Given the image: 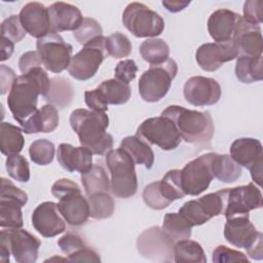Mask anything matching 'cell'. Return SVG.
Segmentation results:
<instances>
[{"instance_id": "obj_1", "label": "cell", "mask_w": 263, "mask_h": 263, "mask_svg": "<svg viewBox=\"0 0 263 263\" xmlns=\"http://www.w3.org/2000/svg\"><path fill=\"white\" fill-rule=\"evenodd\" d=\"M50 79L42 66L35 67L17 76L7 97L8 108L21 124L37 111L38 97H45L50 88Z\"/></svg>"}, {"instance_id": "obj_2", "label": "cell", "mask_w": 263, "mask_h": 263, "mask_svg": "<svg viewBox=\"0 0 263 263\" xmlns=\"http://www.w3.org/2000/svg\"><path fill=\"white\" fill-rule=\"evenodd\" d=\"M70 124L78 136L80 145L92 154L103 155L111 150L113 137L106 132L109 117L105 112L75 109L70 115Z\"/></svg>"}, {"instance_id": "obj_3", "label": "cell", "mask_w": 263, "mask_h": 263, "mask_svg": "<svg viewBox=\"0 0 263 263\" xmlns=\"http://www.w3.org/2000/svg\"><path fill=\"white\" fill-rule=\"evenodd\" d=\"M161 115L175 123L181 138L187 143L206 145L214 136L215 126L208 111L189 110L178 105H172L166 107Z\"/></svg>"}, {"instance_id": "obj_4", "label": "cell", "mask_w": 263, "mask_h": 263, "mask_svg": "<svg viewBox=\"0 0 263 263\" xmlns=\"http://www.w3.org/2000/svg\"><path fill=\"white\" fill-rule=\"evenodd\" d=\"M106 163L111 180L110 190L118 198H129L138 190V179L135 162L121 148L111 149L106 153Z\"/></svg>"}, {"instance_id": "obj_5", "label": "cell", "mask_w": 263, "mask_h": 263, "mask_svg": "<svg viewBox=\"0 0 263 263\" xmlns=\"http://www.w3.org/2000/svg\"><path fill=\"white\" fill-rule=\"evenodd\" d=\"M178 72V65L173 59L157 66H150L140 77L139 93L148 103H155L163 99Z\"/></svg>"}, {"instance_id": "obj_6", "label": "cell", "mask_w": 263, "mask_h": 263, "mask_svg": "<svg viewBox=\"0 0 263 263\" xmlns=\"http://www.w3.org/2000/svg\"><path fill=\"white\" fill-rule=\"evenodd\" d=\"M122 23L138 38H154L164 30L163 18L141 2H132L125 7L122 13Z\"/></svg>"}, {"instance_id": "obj_7", "label": "cell", "mask_w": 263, "mask_h": 263, "mask_svg": "<svg viewBox=\"0 0 263 263\" xmlns=\"http://www.w3.org/2000/svg\"><path fill=\"white\" fill-rule=\"evenodd\" d=\"M106 38L104 36L95 38L72 57L68 72L73 78L84 81L96 75L105 58L109 55L106 48Z\"/></svg>"}, {"instance_id": "obj_8", "label": "cell", "mask_w": 263, "mask_h": 263, "mask_svg": "<svg viewBox=\"0 0 263 263\" xmlns=\"http://www.w3.org/2000/svg\"><path fill=\"white\" fill-rule=\"evenodd\" d=\"M136 136L165 151L176 149L182 140L175 123L162 115L144 120L139 125Z\"/></svg>"}, {"instance_id": "obj_9", "label": "cell", "mask_w": 263, "mask_h": 263, "mask_svg": "<svg viewBox=\"0 0 263 263\" xmlns=\"http://www.w3.org/2000/svg\"><path fill=\"white\" fill-rule=\"evenodd\" d=\"M37 52L44 68L52 73H61L69 68L73 47L59 33L50 32L37 39Z\"/></svg>"}, {"instance_id": "obj_10", "label": "cell", "mask_w": 263, "mask_h": 263, "mask_svg": "<svg viewBox=\"0 0 263 263\" xmlns=\"http://www.w3.org/2000/svg\"><path fill=\"white\" fill-rule=\"evenodd\" d=\"M214 153H206L189 161L181 170V182L185 195L196 196L205 191L214 179L212 161Z\"/></svg>"}, {"instance_id": "obj_11", "label": "cell", "mask_w": 263, "mask_h": 263, "mask_svg": "<svg viewBox=\"0 0 263 263\" xmlns=\"http://www.w3.org/2000/svg\"><path fill=\"white\" fill-rule=\"evenodd\" d=\"M175 241L158 226L146 229L138 237L139 253L150 260L172 262L174 260Z\"/></svg>"}, {"instance_id": "obj_12", "label": "cell", "mask_w": 263, "mask_h": 263, "mask_svg": "<svg viewBox=\"0 0 263 263\" xmlns=\"http://www.w3.org/2000/svg\"><path fill=\"white\" fill-rule=\"evenodd\" d=\"M226 218L236 215H247L252 210L261 209L263 205L262 193L254 184L223 189Z\"/></svg>"}, {"instance_id": "obj_13", "label": "cell", "mask_w": 263, "mask_h": 263, "mask_svg": "<svg viewBox=\"0 0 263 263\" xmlns=\"http://www.w3.org/2000/svg\"><path fill=\"white\" fill-rule=\"evenodd\" d=\"M183 95L186 102L193 106H212L221 98V86L214 78L193 76L185 82Z\"/></svg>"}, {"instance_id": "obj_14", "label": "cell", "mask_w": 263, "mask_h": 263, "mask_svg": "<svg viewBox=\"0 0 263 263\" xmlns=\"http://www.w3.org/2000/svg\"><path fill=\"white\" fill-rule=\"evenodd\" d=\"M7 239L10 253L18 263H34L37 261L41 241L25 229L2 228L1 232Z\"/></svg>"}, {"instance_id": "obj_15", "label": "cell", "mask_w": 263, "mask_h": 263, "mask_svg": "<svg viewBox=\"0 0 263 263\" xmlns=\"http://www.w3.org/2000/svg\"><path fill=\"white\" fill-rule=\"evenodd\" d=\"M237 55V49L233 41L204 43L195 52L198 66L206 72L217 71L223 64L235 60Z\"/></svg>"}, {"instance_id": "obj_16", "label": "cell", "mask_w": 263, "mask_h": 263, "mask_svg": "<svg viewBox=\"0 0 263 263\" xmlns=\"http://www.w3.org/2000/svg\"><path fill=\"white\" fill-rule=\"evenodd\" d=\"M32 225L44 237H53L66 230V221L63 218L58 203L44 201L32 214Z\"/></svg>"}, {"instance_id": "obj_17", "label": "cell", "mask_w": 263, "mask_h": 263, "mask_svg": "<svg viewBox=\"0 0 263 263\" xmlns=\"http://www.w3.org/2000/svg\"><path fill=\"white\" fill-rule=\"evenodd\" d=\"M255 225L250 221L249 214L236 215L226 218L224 237L232 246L249 249L260 236Z\"/></svg>"}, {"instance_id": "obj_18", "label": "cell", "mask_w": 263, "mask_h": 263, "mask_svg": "<svg viewBox=\"0 0 263 263\" xmlns=\"http://www.w3.org/2000/svg\"><path fill=\"white\" fill-rule=\"evenodd\" d=\"M242 16L238 13L221 8L211 13L208 20V31L216 42L233 41Z\"/></svg>"}, {"instance_id": "obj_19", "label": "cell", "mask_w": 263, "mask_h": 263, "mask_svg": "<svg viewBox=\"0 0 263 263\" xmlns=\"http://www.w3.org/2000/svg\"><path fill=\"white\" fill-rule=\"evenodd\" d=\"M21 23L27 33L37 39L51 32L48 8L40 2H29L20 11Z\"/></svg>"}, {"instance_id": "obj_20", "label": "cell", "mask_w": 263, "mask_h": 263, "mask_svg": "<svg viewBox=\"0 0 263 263\" xmlns=\"http://www.w3.org/2000/svg\"><path fill=\"white\" fill-rule=\"evenodd\" d=\"M57 158L59 163L66 171L78 172L81 175L91 168L92 153L85 147H74L68 143H62L58 147Z\"/></svg>"}, {"instance_id": "obj_21", "label": "cell", "mask_w": 263, "mask_h": 263, "mask_svg": "<svg viewBox=\"0 0 263 263\" xmlns=\"http://www.w3.org/2000/svg\"><path fill=\"white\" fill-rule=\"evenodd\" d=\"M51 32L76 31L83 22L81 11L75 5L66 2H54L48 7Z\"/></svg>"}, {"instance_id": "obj_22", "label": "cell", "mask_w": 263, "mask_h": 263, "mask_svg": "<svg viewBox=\"0 0 263 263\" xmlns=\"http://www.w3.org/2000/svg\"><path fill=\"white\" fill-rule=\"evenodd\" d=\"M58 208L65 221L71 226L83 225L90 217L88 200L81 194V190L60 197Z\"/></svg>"}, {"instance_id": "obj_23", "label": "cell", "mask_w": 263, "mask_h": 263, "mask_svg": "<svg viewBox=\"0 0 263 263\" xmlns=\"http://www.w3.org/2000/svg\"><path fill=\"white\" fill-rule=\"evenodd\" d=\"M233 42L237 49V57L261 55L263 50V38L260 26L250 24L242 17Z\"/></svg>"}, {"instance_id": "obj_24", "label": "cell", "mask_w": 263, "mask_h": 263, "mask_svg": "<svg viewBox=\"0 0 263 263\" xmlns=\"http://www.w3.org/2000/svg\"><path fill=\"white\" fill-rule=\"evenodd\" d=\"M230 156L240 166L250 170L255 163L263 159L262 144L254 138L236 139L230 146Z\"/></svg>"}, {"instance_id": "obj_25", "label": "cell", "mask_w": 263, "mask_h": 263, "mask_svg": "<svg viewBox=\"0 0 263 263\" xmlns=\"http://www.w3.org/2000/svg\"><path fill=\"white\" fill-rule=\"evenodd\" d=\"M60 121L58 109L51 105L46 104L31 115L28 119L21 123L22 129L25 134H38V133H51L53 132Z\"/></svg>"}, {"instance_id": "obj_26", "label": "cell", "mask_w": 263, "mask_h": 263, "mask_svg": "<svg viewBox=\"0 0 263 263\" xmlns=\"http://www.w3.org/2000/svg\"><path fill=\"white\" fill-rule=\"evenodd\" d=\"M119 148L128 153L136 164H142L150 170L154 163V153L147 142L138 136H128L121 140Z\"/></svg>"}, {"instance_id": "obj_27", "label": "cell", "mask_w": 263, "mask_h": 263, "mask_svg": "<svg viewBox=\"0 0 263 263\" xmlns=\"http://www.w3.org/2000/svg\"><path fill=\"white\" fill-rule=\"evenodd\" d=\"M235 76L242 83H253L262 80V54L258 57H237L235 64Z\"/></svg>"}, {"instance_id": "obj_28", "label": "cell", "mask_w": 263, "mask_h": 263, "mask_svg": "<svg viewBox=\"0 0 263 263\" xmlns=\"http://www.w3.org/2000/svg\"><path fill=\"white\" fill-rule=\"evenodd\" d=\"M25 145L23 129L9 122L0 124V149L2 154L9 156L18 154Z\"/></svg>"}, {"instance_id": "obj_29", "label": "cell", "mask_w": 263, "mask_h": 263, "mask_svg": "<svg viewBox=\"0 0 263 263\" xmlns=\"http://www.w3.org/2000/svg\"><path fill=\"white\" fill-rule=\"evenodd\" d=\"M212 168L214 178L223 183H233L241 176V166L227 154L214 153Z\"/></svg>"}, {"instance_id": "obj_30", "label": "cell", "mask_w": 263, "mask_h": 263, "mask_svg": "<svg viewBox=\"0 0 263 263\" xmlns=\"http://www.w3.org/2000/svg\"><path fill=\"white\" fill-rule=\"evenodd\" d=\"M174 261L177 263H205L206 257L200 243L184 238L177 240L174 246Z\"/></svg>"}, {"instance_id": "obj_31", "label": "cell", "mask_w": 263, "mask_h": 263, "mask_svg": "<svg viewBox=\"0 0 263 263\" xmlns=\"http://www.w3.org/2000/svg\"><path fill=\"white\" fill-rule=\"evenodd\" d=\"M140 53L143 60L151 66H157L165 63L170 59V47L167 43L160 38H148L140 45Z\"/></svg>"}, {"instance_id": "obj_32", "label": "cell", "mask_w": 263, "mask_h": 263, "mask_svg": "<svg viewBox=\"0 0 263 263\" xmlns=\"http://www.w3.org/2000/svg\"><path fill=\"white\" fill-rule=\"evenodd\" d=\"M50 88L47 95L44 97L48 104L53 105L60 109L67 107L73 97L74 88L68 79L63 77H53L50 79Z\"/></svg>"}, {"instance_id": "obj_33", "label": "cell", "mask_w": 263, "mask_h": 263, "mask_svg": "<svg viewBox=\"0 0 263 263\" xmlns=\"http://www.w3.org/2000/svg\"><path fill=\"white\" fill-rule=\"evenodd\" d=\"M81 183L86 196L99 192H109L110 180L102 165L93 164L89 171L81 175Z\"/></svg>"}, {"instance_id": "obj_34", "label": "cell", "mask_w": 263, "mask_h": 263, "mask_svg": "<svg viewBox=\"0 0 263 263\" xmlns=\"http://www.w3.org/2000/svg\"><path fill=\"white\" fill-rule=\"evenodd\" d=\"M162 230L174 240L190 238L192 225L180 213H167L163 218Z\"/></svg>"}, {"instance_id": "obj_35", "label": "cell", "mask_w": 263, "mask_h": 263, "mask_svg": "<svg viewBox=\"0 0 263 263\" xmlns=\"http://www.w3.org/2000/svg\"><path fill=\"white\" fill-rule=\"evenodd\" d=\"M98 88L103 92L108 104L111 105L125 104L128 102L132 96L129 85L115 78L103 81Z\"/></svg>"}, {"instance_id": "obj_36", "label": "cell", "mask_w": 263, "mask_h": 263, "mask_svg": "<svg viewBox=\"0 0 263 263\" xmlns=\"http://www.w3.org/2000/svg\"><path fill=\"white\" fill-rule=\"evenodd\" d=\"M23 205L13 199L0 198V226L14 229L23 227Z\"/></svg>"}, {"instance_id": "obj_37", "label": "cell", "mask_w": 263, "mask_h": 263, "mask_svg": "<svg viewBox=\"0 0 263 263\" xmlns=\"http://www.w3.org/2000/svg\"><path fill=\"white\" fill-rule=\"evenodd\" d=\"M158 187L162 196L171 203L185 196L181 182V170L168 171L160 181Z\"/></svg>"}, {"instance_id": "obj_38", "label": "cell", "mask_w": 263, "mask_h": 263, "mask_svg": "<svg viewBox=\"0 0 263 263\" xmlns=\"http://www.w3.org/2000/svg\"><path fill=\"white\" fill-rule=\"evenodd\" d=\"M89 204V216L93 219L110 218L115 209V202L109 192H99L87 196Z\"/></svg>"}, {"instance_id": "obj_39", "label": "cell", "mask_w": 263, "mask_h": 263, "mask_svg": "<svg viewBox=\"0 0 263 263\" xmlns=\"http://www.w3.org/2000/svg\"><path fill=\"white\" fill-rule=\"evenodd\" d=\"M179 213L193 226H199L212 219L201 198L186 201L179 210Z\"/></svg>"}, {"instance_id": "obj_40", "label": "cell", "mask_w": 263, "mask_h": 263, "mask_svg": "<svg viewBox=\"0 0 263 263\" xmlns=\"http://www.w3.org/2000/svg\"><path fill=\"white\" fill-rule=\"evenodd\" d=\"M55 153V147L52 142L46 139L35 140L29 148L31 160L38 165H47L52 162Z\"/></svg>"}, {"instance_id": "obj_41", "label": "cell", "mask_w": 263, "mask_h": 263, "mask_svg": "<svg viewBox=\"0 0 263 263\" xmlns=\"http://www.w3.org/2000/svg\"><path fill=\"white\" fill-rule=\"evenodd\" d=\"M5 166L8 176L12 179L26 183L30 180V167L25 156L18 154L9 155L6 158Z\"/></svg>"}, {"instance_id": "obj_42", "label": "cell", "mask_w": 263, "mask_h": 263, "mask_svg": "<svg viewBox=\"0 0 263 263\" xmlns=\"http://www.w3.org/2000/svg\"><path fill=\"white\" fill-rule=\"evenodd\" d=\"M106 48L109 55L115 59L126 58L132 52V43L127 36L115 32L106 38Z\"/></svg>"}, {"instance_id": "obj_43", "label": "cell", "mask_w": 263, "mask_h": 263, "mask_svg": "<svg viewBox=\"0 0 263 263\" xmlns=\"http://www.w3.org/2000/svg\"><path fill=\"white\" fill-rule=\"evenodd\" d=\"M73 36L79 44L85 45L97 37L103 36V29L99 22L91 17H84L80 27L73 32Z\"/></svg>"}, {"instance_id": "obj_44", "label": "cell", "mask_w": 263, "mask_h": 263, "mask_svg": "<svg viewBox=\"0 0 263 263\" xmlns=\"http://www.w3.org/2000/svg\"><path fill=\"white\" fill-rule=\"evenodd\" d=\"M27 32L25 31L17 14H12L8 16L1 24V37L9 39L13 43L23 40Z\"/></svg>"}, {"instance_id": "obj_45", "label": "cell", "mask_w": 263, "mask_h": 263, "mask_svg": "<svg viewBox=\"0 0 263 263\" xmlns=\"http://www.w3.org/2000/svg\"><path fill=\"white\" fill-rule=\"evenodd\" d=\"M142 196L144 202L152 210H163L171 204V202L167 201L160 193L158 181L152 182L149 185H147L143 190Z\"/></svg>"}, {"instance_id": "obj_46", "label": "cell", "mask_w": 263, "mask_h": 263, "mask_svg": "<svg viewBox=\"0 0 263 263\" xmlns=\"http://www.w3.org/2000/svg\"><path fill=\"white\" fill-rule=\"evenodd\" d=\"M213 262L216 263H226V262H246L249 263L248 257L236 250L230 249L226 246H218L212 255Z\"/></svg>"}, {"instance_id": "obj_47", "label": "cell", "mask_w": 263, "mask_h": 263, "mask_svg": "<svg viewBox=\"0 0 263 263\" xmlns=\"http://www.w3.org/2000/svg\"><path fill=\"white\" fill-rule=\"evenodd\" d=\"M0 198H8L18 201L23 206L28 202V195L25 191L17 188L10 180L1 178Z\"/></svg>"}, {"instance_id": "obj_48", "label": "cell", "mask_w": 263, "mask_h": 263, "mask_svg": "<svg viewBox=\"0 0 263 263\" xmlns=\"http://www.w3.org/2000/svg\"><path fill=\"white\" fill-rule=\"evenodd\" d=\"M138 72V66L135 63L134 60H123L120 61L114 70V75H115V79L124 82V83H129L130 81H133L136 78Z\"/></svg>"}, {"instance_id": "obj_49", "label": "cell", "mask_w": 263, "mask_h": 263, "mask_svg": "<svg viewBox=\"0 0 263 263\" xmlns=\"http://www.w3.org/2000/svg\"><path fill=\"white\" fill-rule=\"evenodd\" d=\"M58 245L62 252L67 255V257L73 255L86 246L83 239L75 233H66L59 239Z\"/></svg>"}, {"instance_id": "obj_50", "label": "cell", "mask_w": 263, "mask_h": 263, "mask_svg": "<svg viewBox=\"0 0 263 263\" xmlns=\"http://www.w3.org/2000/svg\"><path fill=\"white\" fill-rule=\"evenodd\" d=\"M263 2L259 0H249L243 3V20L250 24L260 26L262 23Z\"/></svg>"}, {"instance_id": "obj_51", "label": "cell", "mask_w": 263, "mask_h": 263, "mask_svg": "<svg viewBox=\"0 0 263 263\" xmlns=\"http://www.w3.org/2000/svg\"><path fill=\"white\" fill-rule=\"evenodd\" d=\"M84 101L86 106L97 112H106L108 110V102L103 92L97 87L84 92Z\"/></svg>"}, {"instance_id": "obj_52", "label": "cell", "mask_w": 263, "mask_h": 263, "mask_svg": "<svg viewBox=\"0 0 263 263\" xmlns=\"http://www.w3.org/2000/svg\"><path fill=\"white\" fill-rule=\"evenodd\" d=\"M80 187L70 179L57 180L51 186V193L55 198H60L66 194L80 191Z\"/></svg>"}, {"instance_id": "obj_53", "label": "cell", "mask_w": 263, "mask_h": 263, "mask_svg": "<svg viewBox=\"0 0 263 263\" xmlns=\"http://www.w3.org/2000/svg\"><path fill=\"white\" fill-rule=\"evenodd\" d=\"M39 66H43V65L37 50L27 51L23 53L18 60V68L22 74H26L33 68L39 67Z\"/></svg>"}, {"instance_id": "obj_54", "label": "cell", "mask_w": 263, "mask_h": 263, "mask_svg": "<svg viewBox=\"0 0 263 263\" xmlns=\"http://www.w3.org/2000/svg\"><path fill=\"white\" fill-rule=\"evenodd\" d=\"M0 93L5 95L10 91L15 79L17 78L14 71L6 65H0Z\"/></svg>"}, {"instance_id": "obj_55", "label": "cell", "mask_w": 263, "mask_h": 263, "mask_svg": "<svg viewBox=\"0 0 263 263\" xmlns=\"http://www.w3.org/2000/svg\"><path fill=\"white\" fill-rule=\"evenodd\" d=\"M69 262H100L101 258L99 254L90 249L88 246H85L78 252L67 257Z\"/></svg>"}, {"instance_id": "obj_56", "label": "cell", "mask_w": 263, "mask_h": 263, "mask_svg": "<svg viewBox=\"0 0 263 263\" xmlns=\"http://www.w3.org/2000/svg\"><path fill=\"white\" fill-rule=\"evenodd\" d=\"M262 239H263V235H261L249 249H247V254L251 259L262 260L263 258Z\"/></svg>"}, {"instance_id": "obj_57", "label": "cell", "mask_w": 263, "mask_h": 263, "mask_svg": "<svg viewBox=\"0 0 263 263\" xmlns=\"http://www.w3.org/2000/svg\"><path fill=\"white\" fill-rule=\"evenodd\" d=\"M13 50H14V43L5 37H1V58H0L1 62L8 60L13 53Z\"/></svg>"}, {"instance_id": "obj_58", "label": "cell", "mask_w": 263, "mask_h": 263, "mask_svg": "<svg viewBox=\"0 0 263 263\" xmlns=\"http://www.w3.org/2000/svg\"><path fill=\"white\" fill-rule=\"evenodd\" d=\"M10 249L5 236L0 233V261L2 263H7L10 261Z\"/></svg>"}, {"instance_id": "obj_59", "label": "cell", "mask_w": 263, "mask_h": 263, "mask_svg": "<svg viewBox=\"0 0 263 263\" xmlns=\"http://www.w3.org/2000/svg\"><path fill=\"white\" fill-rule=\"evenodd\" d=\"M190 4V1H162V5L168 10L170 12H179L186 8Z\"/></svg>"}, {"instance_id": "obj_60", "label": "cell", "mask_w": 263, "mask_h": 263, "mask_svg": "<svg viewBox=\"0 0 263 263\" xmlns=\"http://www.w3.org/2000/svg\"><path fill=\"white\" fill-rule=\"evenodd\" d=\"M262 163H263V159L258 161L257 163H255L249 170L251 172V176H252L253 181L259 186H261V184H262Z\"/></svg>"}, {"instance_id": "obj_61", "label": "cell", "mask_w": 263, "mask_h": 263, "mask_svg": "<svg viewBox=\"0 0 263 263\" xmlns=\"http://www.w3.org/2000/svg\"><path fill=\"white\" fill-rule=\"evenodd\" d=\"M68 261L67 258H60V257H52V258H49L47 260H45V262H48V261Z\"/></svg>"}]
</instances>
